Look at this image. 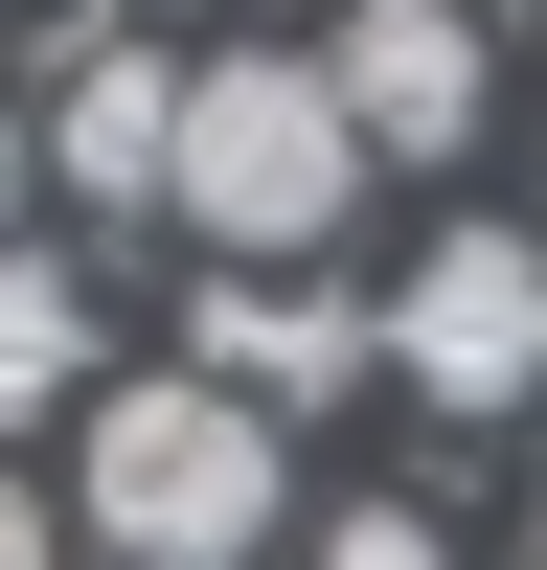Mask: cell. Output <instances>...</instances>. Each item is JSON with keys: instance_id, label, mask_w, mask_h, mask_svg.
Returning <instances> with one entry per match:
<instances>
[{"instance_id": "obj_1", "label": "cell", "mask_w": 547, "mask_h": 570, "mask_svg": "<svg viewBox=\"0 0 547 570\" xmlns=\"http://www.w3.org/2000/svg\"><path fill=\"white\" fill-rule=\"evenodd\" d=\"M69 525L115 570H251L274 525H297V456H274L251 389H206V365H160V389H115L69 434Z\"/></svg>"}, {"instance_id": "obj_2", "label": "cell", "mask_w": 547, "mask_h": 570, "mask_svg": "<svg viewBox=\"0 0 547 570\" xmlns=\"http://www.w3.org/2000/svg\"><path fill=\"white\" fill-rule=\"evenodd\" d=\"M365 183H388V160H365V115H342V69H319V46H206V115H182V228H206L228 274H297Z\"/></svg>"}, {"instance_id": "obj_3", "label": "cell", "mask_w": 547, "mask_h": 570, "mask_svg": "<svg viewBox=\"0 0 547 570\" xmlns=\"http://www.w3.org/2000/svg\"><path fill=\"white\" fill-rule=\"evenodd\" d=\"M388 389L456 411V434H501V411H547V252L525 228H434L388 297Z\"/></svg>"}, {"instance_id": "obj_4", "label": "cell", "mask_w": 547, "mask_h": 570, "mask_svg": "<svg viewBox=\"0 0 547 570\" xmlns=\"http://www.w3.org/2000/svg\"><path fill=\"white\" fill-rule=\"evenodd\" d=\"M182 115H206V69L69 46V69H46V183H69V206H182Z\"/></svg>"}, {"instance_id": "obj_5", "label": "cell", "mask_w": 547, "mask_h": 570, "mask_svg": "<svg viewBox=\"0 0 547 570\" xmlns=\"http://www.w3.org/2000/svg\"><path fill=\"white\" fill-rule=\"evenodd\" d=\"M182 343H206V389H251L274 434H297V411H342L365 365H388V320H365V297H319V274H228Z\"/></svg>"}, {"instance_id": "obj_6", "label": "cell", "mask_w": 547, "mask_h": 570, "mask_svg": "<svg viewBox=\"0 0 547 570\" xmlns=\"http://www.w3.org/2000/svg\"><path fill=\"white\" fill-rule=\"evenodd\" d=\"M319 69H342L365 160H456V137H479V23H456V0H342Z\"/></svg>"}, {"instance_id": "obj_7", "label": "cell", "mask_w": 547, "mask_h": 570, "mask_svg": "<svg viewBox=\"0 0 547 570\" xmlns=\"http://www.w3.org/2000/svg\"><path fill=\"white\" fill-rule=\"evenodd\" d=\"M0 411H69V434L115 411V389H91V274H69V252L0 274Z\"/></svg>"}, {"instance_id": "obj_8", "label": "cell", "mask_w": 547, "mask_h": 570, "mask_svg": "<svg viewBox=\"0 0 547 570\" xmlns=\"http://www.w3.org/2000/svg\"><path fill=\"white\" fill-rule=\"evenodd\" d=\"M297 570H456V525H434V502H319Z\"/></svg>"}, {"instance_id": "obj_9", "label": "cell", "mask_w": 547, "mask_h": 570, "mask_svg": "<svg viewBox=\"0 0 547 570\" xmlns=\"http://www.w3.org/2000/svg\"><path fill=\"white\" fill-rule=\"evenodd\" d=\"M0 570H69V502H0Z\"/></svg>"}]
</instances>
